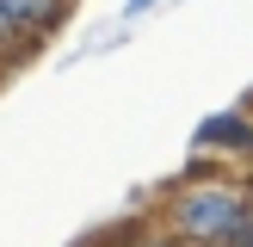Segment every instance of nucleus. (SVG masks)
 <instances>
[{"label":"nucleus","instance_id":"obj_1","mask_svg":"<svg viewBox=\"0 0 253 247\" xmlns=\"http://www.w3.org/2000/svg\"><path fill=\"white\" fill-rule=\"evenodd\" d=\"M210 155L198 148L192 173L167 192V210H161V229L185 247H222L235 229L253 216V185H235V179H210Z\"/></svg>","mask_w":253,"mask_h":247},{"label":"nucleus","instance_id":"obj_2","mask_svg":"<svg viewBox=\"0 0 253 247\" xmlns=\"http://www.w3.org/2000/svg\"><path fill=\"white\" fill-rule=\"evenodd\" d=\"M62 12H68V0H0V56L31 49L43 31H56Z\"/></svg>","mask_w":253,"mask_h":247},{"label":"nucleus","instance_id":"obj_3","mask_svg":"<svg viewBox=\"0 0 253 247\" xmlns=\"http://www.w3.org/2000/svg\"><path fill=\"white\" fill-rule=\"evenodd\" d=\"M198 148L204 155H241L253 161V118L247 111H216V118L198 124Z\"/></svg>","mask_w":253,"mask_h":247},{"label":"nucleus","instance_id":"obj_4","mask_svg":"<svg viewBox=\"0 0 253 247\" xmlns=\"http://www.w3.org/2000/svg\"><path fill=\"white\" fill-rule=\"evenodd\" d=\"M222 247H253V216H247V222H241V229H235V235H229Z\"/></svg>","mask_w":253,"mask_h":247},{"label":"nucleus","instance_id":"obj_5","mask_svg":"<svg viewBox=\"0 0 253 247\" xmlns=\"http://www.w3.org/2000/svg\"><path fill=\"white\" fill-rule=\"evenodd\" d=\"M136 247H185V241H173V235L161 229V235H148V241H136Z\"/></svg>","mask_w":253,"mask_h":247},{"label":"nucleus","instance_id":"obj_6","mask_svg":"<svg viewBox=\"0 0 253 247\" xmlns=\"http://www.w3.org/2000/svg\"><path fill=\"white\" fill-rule=\"evenodd\" d=\"M148 6H155V0H130V19H136V12H148Z\"/></svg>","mask_w":253,"mask_h":247}]
</instances>
